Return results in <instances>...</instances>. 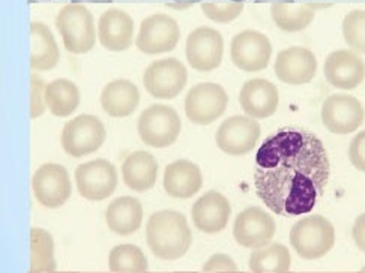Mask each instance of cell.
Masks as SVG:
<instances>
[{"instance_id":"277c9868","label":"cell","mask_w":365,"mask_h":273,"mask_svg":"<svg viewBox=\"0 0 365 273\" xmlns=\"http://www.w3.org/2000/svg\"><path fill=\"white\" fill-rule=\"evenodd\" d=\"M56 27L68 53L86 54L96 42V29L92 12L83 5H65L56 19Z\"/></svg>"},{"instance_id":"d6986e66","label":"cell","mask_w":365,"mask_h":273,"mask_svg":"<svg viewBox=\"0 0 365 273\" xmlns=\"http://www.w3.org/2000/svg\"><path fill=\"white\" fill-rule=\"evenodd\" d=\"M230 215V201L218 191H209L203 194L191 209L192 224L206 235L221 233L227 227Z\"/></svg>"},{"instance_id":"836d02e7","label":"cell","mask_w":365,"mask_h":273,"mask_svg":"<svg viewBox=\"0 0 365 273\" xmlns=\"http://www.w3.org/2000/svg\"><path fill=\"white\" fill-rule=\"evenodd\" d=\"M32 88V103H31V118L38 119L46 111V83L42 81L36 74L31 77Z\"/></svg>"},{"instance_id":"d590c367","label":"cell","mask_w":365,"mask_h":273,"mask_svg":"<svg viewBox=\"0 0 365 273\" xmlns=\"http://www.w3.org/2000/svg\"><path fill=\"white\" fill-rule=\"evenodd\" d=\"M349 160L361 173H365V129L358 133L354 140L350 141Z\"/></svg>"},{"instance_id":"cb8c5ba5","label":"cell","mask_w":365,"mask_h":273,"mask_svg":"<svg viewBox=\"0 0 365 273\" xmlns=\"http://www.w3.org/2000/svg\"><path fill=\"white\" fill-rule=\"evenodd\" d=\"M143 221V206L134 197H119L106 210V222L118 236H131L138 232Z\"/></svg>"},{"instance_id":"52a82bcc","label":"cell","mask_w":365,"mask_h":273,"mask_svg":"<svg viewBox=\"0 0 365 273\" xmlns=\"http://www.w3.org/2000/svg\"><path fill=\"white\" fill-rule=\"evenodd\" d=\"M322 122L329 133L347 135L355 133L365 120V110L361 101L349 93H335L322 104Z\"/></svg>"},{"instance_id":"f35d334b","label":"cell","mask_w":365,"mask_h":273,"mask_svg":"<svg viewBox=\"0 0 365 273\" xmlns=\"http://www.w3.org/2000/svg\"><path fill=\"white\" fill-rule=\"evenodd\" d=\"M256 4H294V0H256Z\"/></svg>"},{"instance_id":"74e56055","label":"cell","mask_w":365,"mask_h":273,"mask_svg":"<svg viewBox=\"0 0 365 273\" xmlns=\"http://www.w3.org/2000/svg\"><path fill=\"white\" fill-rule=\"evenodd\" d=\"M76 5H83V4H111L113 0H71Z\"/></svg>"},{"instance_id":"e575fe53","label":"cell","mask_w":365,"mask_h":273,"mask_svg":"<svg viewBox=\"0 0 365 273\" xmlns=\"http://www.w3.org/2000/svg\"><path fill=\"white\" fill-rule=\"evenodd\" d=\"M203 272H215V273H241L237 270V264L233 258L227 254H214L209 260L203 264Z\"/></svg>"},{"instance_id":"30bf717a","label":"cell","mask_w":365,"mask_h":273,"mask_svg":"<svg viewBox=\"0 0 365 273\" xmlns=\"http://www.w3.org/2000/svg\"><path fill=\"white\" fill-rule=\"evenodd\" d=\"M272 56L269 38L262 32L242 31L233 36L230 44V57L236 68L245 73H259L268 68Z\"/></svg>"},{"instance_id":"7a4b0ae2","label":"cell","mask_w":365,"mask_h":273,"mask_svg":"<svg viewBox=\"0 0 365 273\" xmlns=\"http://www.w3.org/2000/svg\"><path fill=\"white\" fill-rule=\"evenodd\" d=\"M148 247L160 260L175 262L184 257L192 243V233L185 215L164 209L158 210L146 224Z\"/></svg>"},{"instance_id":"8d00e7d4","label":"cell","mask_w":365,"mask_h":273,"mask_svg":"<svg viewBox=\"0 0 365 273\" xmlns=\"http://www.w3.org/2000/svg\"><path fill=\"white\" fill-rule=\"evenodd\" d=\"M352 237L359 251L365 254V213L359 215L352 227Z\"/></svg>"},{"instance_id":"5b68a950","label":"cell","mask_w":365,"mask_h":273,"mask_svg":"<svg viewBox=\"0 0 365 273\" xmlns=\"http://www.w3.org/2000/svg\"><path fill=\"white\" fill-rule=\"evenodd\" d=\"M180 118L173 107L155 104L140 114L137 129L146 146L164 149L175 145L180 134Z\"/></svg>"},{"instance_id":"f546056e","label":"cell","mask_w":365,"mask_h":273,"mask_svg":"<svg viewBox=\"0 0 365 273\" xmlns=\"http://www.w3.org/2000/svg\"><path fill=\"white\" fill-rule=\"evenodd\" d=\"M31 270L29 273H54V240L44 228L31 230Z\"/></svg>"},{"instance_id":"8992f818","label":"cell","mask_w":365,"mask_h":273,"mask_svg":"<svg viewBox=\"0 0 365 273\" xmlns=\"http://www.w3.org/2000/svg\"><path fill=\"white\" fill-rule=\"evenodd\" d=\"M106 141L104 123L92 114H80L69 120L61 134L63 150L74 158H81L100 150Z\"/></svg>"},{"instance_id":"8fae6325","label":"cell","mask_w":365,"mask_h":273,"mask_svg":"<svg viewBox=\"0 0 365 273\" xmlns=\"http://www.w3.org/2000/svg\"><path fill=\"white\" fill-rule=\"evenodd\" d=\"M275 220L266 210L251 206L237 215L233 224V237L237 245L248 249L268 247L275 236Z\"/></svg>"},{"instance_id":"6da1fadb","label":"cell","mask_w":365,"mask_h":273,"mask_svg":"<svg viewBox=\"0 0 365 273\" xmlns=\"http://www.w3.org/2000/svg\"><path fill=\"white\" fill-rule=\"evenodd\" d=\"M329 177L324 141L302 128L279 129L256 155V192L266 207L283 217L310 213L325 194Z\"/></svg>"},{"instance_id":"ffe728a7","label":"cell","mask_w":365,"mask_h":273,"mask_svg":"<svg viewBox=\"0 0 365 273\" xmlns=\"http://www.w3.org/2000/svg\"><path fill=\"white\" fill-rule=\"evenodd\" d=\"M240 103L247 116L252 119H268L278 110L279 93L277 86L269 80L252 78L242 86Z\"/></svg>"},{"instance_id":"1f68e13d","label":"cell","mask_w":365,"mask_h":273,"mask_svg":"<svg viewBox=\"0 0 365 273\" xmlns=\"http://www.w3.org/2000/svg\"><path fill=\"white\" fill-rule=\"evenodd\" d=\"M343 36L346 44L358 54H365V11L354 9L343 20Z\"/></svg>"},{"instance_id":"4316f807","label":"cell","mask_w":365,"mask_h":273,"mask_svg":"<svg viewBox=\"0 0 365 273\" xmlns=\"http://www.w3.org/2000/svg\"><path fill=\"white\" fill-rule=\"evenodd\" d=\"M80 89L66 78H58L47 84L46 104L56 118L71 116L80 105Z\"/></svg>"},{"instance_id":"4fadbf2b","label":"cell","mask_w":365,"mask_h":273,"mask_svg":"<svg viewBox=\"0 0 365 273\" xmlns=\"http://www.w3.org/2000/svg\"><path fill=\"white\" fill-rule=\"evenodd\" d=\"M74 177L78 194L89 201H103L118 188L116 167L101 158L78 165Z\"/></svg>"},{"instance_id":"d4e9b609","label":"cell","mask_w":365,"mask_h":273,"mask_svg":"<svg viewBox=\"0 0 365 273\" xmlns=\"http://www.w3.org/2000/svg\"><path fill=\"white\" fill-rule=\"evenodd\" d=\"M140 92L137 86L128 80L110 81L101 93V107L110 118H126L137 110Z\"/></svg>"},{"instance_id":"83f0119b","label":"cell","mask_w":365,"mask_h":273,"mask_svg":"<svg viewBox=\"0 0 365 273\" xmlns=\"http://www.w3.org/2000/svg\"><path fill=\"white\" fill-rule=\"evenodd\" d=\"M248 266L255 273H286L292 266V255L286 245L269 243L268 247L251 252Z\"/></svg>"},{"instance_id":"7c38bea8","label":"cell","mask_w":365,"mask_h":273,"mask_svg":"<svg viewBox=\"0 0 365 273\" xmlns=\"http://www.w3.org/2000/svg\"><path fill=\"white\" fill-rule=\"evenodd\" d=\"M179 38L180 29L173 17L167 14H153L140 24L135 46L145 54L157 56L175 50Z\"/></svg>"},{"instance_id":"3957f363","label":"cell","mask_w":365,"mask_h":273,"mask_svg":"<svg viewBox=\"0 0 365 273\" xmlns=\"http://www.w3.org/2000/svg\"><path fill=\"white\" fill-rule=\"evenodd\" d=\"M289 240L304 260H319L335 245V227L327 217L310 215L292 227Z\"/></svg>"},{"instance_id":"ab89813d","label":"cell","mask_w":365,"mask_h":273,"mask_svg":"<svg viewBox=\"0 0 365 273\" xmlns=\"http://www.w3.org/2000/svg\"><path fill=\"white\" fill-rule=\"evenodd\" d=\"M175 2L180 5H194V4L202 2V0H175Z\"/></svg>"},{"instance_id":"ac0fdd59","label":"cell","mask_w":365,"mask_h":273,"mask_svg":"<svg viewBox=\"0 0 365 273\" xmlns=\"http://www.w3.org/2000/svg\"><path fill=\"white\" fill-rule=\"evenodd\" d=\"M274 69L279 81L290 86H302L314 80L317 59L314 53L305 47H289L278 53Z\"/></svg>"},{"instance_id":"e0dca14e","label":"cell","mask_w":365,"mask_h":273,"mask_svg":"<svg viewBox=\"0 0 365 273\" xmlns=\"http://www.w3.org/2000/svg\"><path fill=\"white\" fill-rule=\"evenodd\" d=\"M324 74L335 89L354 91L365 80V63L354 50H336L327 57Z\"/></svg>"},{"instance_id":"44dd1931","label":"cell","mask_w":365,"mask_h":273,"mask_svg":"<svg viewBox=\"0 0 365 273\" xmlns=\"http://www.w3.org/2000/svg\"><path fill=\"white\" fill-rule=\"evenodd\" d=\"M134 21L128 12L118 8L107 9L98 21V39L108 50L120 53L133 44Z\"/></svg>"},{"instance_id":"603a6c76","label":"cell","mask_w":365,"mask_h":273,"mask_svg":"<svg viewBox=\"0 0 365 273\" xmlns=\"http://www.w3.org/2000/svg\"><path fill=\"white\" fill-rule=\"evenodd\" d=\"M158 163L155 156L146 150H135L122 163V177L125 185L135 192H146L155 186Z\"/></svg>"},{"instance_id":"5bb4252c","label":"cell","mask_w":365,"mask_h":273,"mask_svg":"<svg viewBox=\"0 0 365 273\" xmlns=\"http://www.w3.org/2000/svg\"><path fill=\"white\" fill-rule=\"evenodd\" d=\"M32 188L38 203L47 209L63 206L71 197V179L63 165L47 163L34 175Z\"/></svg>"},{"instance_id":"60d3db41","label":"cell","mask_w":365,"mask_h":273,"mask_svg":"<svg viewBox=\"0 0 365 273\" xmlns=\"http://www.w3.org/2000/svg\"><path fill=\"white\" fill-rule=\"evenodd\" d=\"M232 2H235V4H242V2H245V0H232Z\"/></svg>"},{"instance_id":"2e32d148","label":"cell","mask_w":365,"mask_h":273,"mask_svg":"<svg viewBox=\"0 0 365 273\" xmlns=\"http://www.w3.org/2000/svg\"><path fill=\"white\" fill-rule=\"evenodd\" d=\"M262 128L250 116H232L224 120L215 134L217 146L227 155L242 156L256 148Z\"/></svg>"},{"instance_id":"484cf974","label":"cell","mask_w":365,"mask_h":273,"mask_svg":"<svg viewBox=\"0 0 365 273\" xmlns=\"http://www.w3.org/2000/svg\"><path fill=\"white\" fill-rule=\"evenodd\" d=\"M32 36V54L31 68L34 71H50L58 66L61 59V51L58 47L50 27L44 23H31Z\"/></svg>"},{"instance_id":"9a60e30c","label":"cell","mask_w":365,"mask_h":273,"mask_svg":"<svg viewBox=\"0 0 365 273\" xmlns=\"http://www.w3.org/2000/svg\"><path fill=\"white\" fill-rule=\"evenodd\" d=\"M187 61L200 73H210L220 68L224 56L222 35L209 26H200L188 35L185 44Z\"/></svg>"},{"instance_id":"7402d4cb","label":"cell","mask_w":365,"mask_h":273,"mask_svg":"<svg viewBox=\"0 0 365 273\" xmlns=\"http://www.w3.org/2000/svg\"><path fill=\"white\" fill-rule=\"evenodd\" d=\"M203 177L197 164L178 160L164 171V190L172 198L188 200L202 190Z\"/></svg>"},{"instance_id":"4dcf8cb0","label":"cell","mask_w":365,"mask_h":273,"mask_svg":"<svg viewBox=\"0 0 365 273\" xmlns=\"http://www.w3.org/2000/svg\"><path fill=\"white\" fill-rule=\"evenodd\" d=\"M108 269L116 273H143L149 269L145 252L131 243H120L108 254Z\"/></svg>"},{"instance_id":"9c48e42d","label":"cell","mask_w":365,"mask_h":273,"mask_svg":"<svg viewBox=\"0 0 365 273\" xmlns=\"http://www.w3.org/2000/svg\"><path fill=\"white\" fill-rule=\"evenodd\" d=\"M229 105V95L217 83H200L188 92L185 114L195 125H210L220 119Z\"/></svg>"},{"instance_id":"ba28073f","label":"cell","mask_w":365,"mask_h":273,"mask_svg":"<svg viewBox=\"0 0 365 273\" xmlns=\"http://www.w3.org/2000/svg\"><path fill=\"white\" fill-rule=\"evenodd\" d=\"M188 81L187 66L175 57L155 61L143 74V86L157 99H173L185 89Z\"/></svg>"},{"instance_id":"d6a6232c","label":"cell","mask_w":365,"mask_h":273,"mask_svg":"<svg viewBox=\"0 0 365 273\" xmlns=\"http://www.w3.org/2000/svg\"><path fill=\"white\" fill-rule=\"evenodd\" d=\"M202 11L205 16L215 23H230L241 16L244 11L242 4H227V5H220V4H203Z\"/></svg>"},{"instance_id":"b9f144b4","label":"cell","mask_w":365,"mask_h":273,"mask_svg":"<svg viewBox=\"0 0 365 273\" xmlns=\"http://www.w3.org/2000/svg\"><path fill=\"white\" fill-rule=\"evenodd\" d=\"M358 273H365V266H364V267H362V269H361Z\"/></svg>"},{"instance_id":"f1b7e54d","label":"cell","mask_w":365,"mask_h":273,"mask_svg":"<svg viewBox=\"0 0 365 273\" xmlns=\"http://www.w3.org/2000/svg\"><path fill=\"white\" fill-rule=\"evenodd\" d=\"M271 16L279 31L294 34L305 31L313 23L314 9L308 5L275 4L271 6Z\"/></svg>"}]
</instances>
